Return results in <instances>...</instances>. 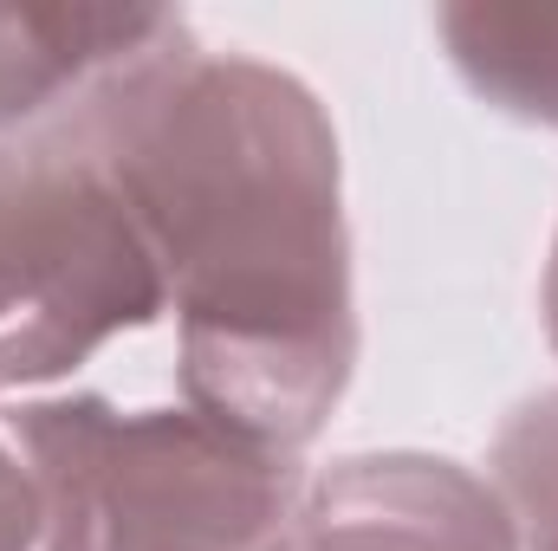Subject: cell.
Returning a JSON list of instances; mask_svg holds the SVG:
<instances>
[{"label":"cell","mask_w":558,"mask_h":551,"mask_svg":"<svg viewBox=\"0 0 558 551\" xmlns=\"http://www.w3.org/2000/svg\"><path fill=\"white\" fill-rule=\"evenodd\" d=\"M39 137L124 188L175 311L182 403L305 454L357 370L344 169L312 85L189 39Z\"/></svg>","instance_id":"cell-1"},{"label":"cell","mask_w":558,"mask_h":551,"mask_svg":"<svg viewBox=\"0 0 558 551\" xmlns=\"http://www.w3.org/2000/svg\"><path fill=\"white\" fill-rule=\"evenodd\" d=\"M39 487V551H292L299 454L215 415L39 396L0 421Z\"/></svg>","instance_id":"cell-2"},{"label":"cell","mask_w":558,"mask_h":551,"mask_svg":"<svg viewBox=\"0 0 558 551\" xmlns=\"http://www.w3.org/2000/svg\"><path fill=\"white\" fill-rule=\"evenodd\" d=\"M169 311L111 169L72 137L0 143V396L85 370Z\"/></svg>","instance_id":"cell-3"},{"label":"cell","mask_w":558,"mask_h":551,"mask_svg":"<svg viewBox=\"0 0 558 551\" xmlns=\"http://www.w3.org/2000/svg\"><path fill=\"white\" fill-rule=\"evenodd\" d=\"M292 551H520L500 487L448 454H344L305 480Z\"/></svg>","instance_id":"cell-4"},{"label":"cell","mask_w":558,"mask_h":551,"mask_svg":"<svg viewBox=\"0 0 558 551\" xmlns=\"http://www.w3.org/2000/svg\"><path fill=\"white\" fill-rule=\"evenodd\" d=\"M175 7H26L0 0V143L39 137L98 105L118 78L189 46Z\"/></svg>","instance_id":"cell-5"},{"label":"cell","mask_w":558,"mask_h":551,"mask_svg":"<svg viewBox=\"0 0 558 551\" xmlns=\"http://www.w3.org/2000/svg\"><path fill=\"white\" fill-rule=\"evenodd\" d=\"M435 33L448 65L487 111L558 131V7L448 0L435 7Z\"/></svg>","instance_id":"cell-6"},{"label":"cell","mask_w":558,"mask_h":551,"mask_svg":"<svg viewBox=\"0 0 558 551\" xmlns=\"http://www.w3.org/2000/svg\"><path fill=\"white\" fill-rule=\"evenodd\" d=\"M487 480L513 513L520 551H558V390L526 396L500 421Z\"/></svg>","instance_id":"cell-7"},{"label":"cell","mask_w":558,"mask_h":551,"mask_svg":"<svg viewBox=\"0 0 558 551\" xmlns=\"http://www.w3.org/2000/svg\"><path fill=\"white\" fill-rule=\"evenodd\" d=\"M46 513H39V487L13 448V434L0 428V551H39Z\"/></svg>","instance_id":"cell-8"},{"label":"cell","mask_w":558,"mask_h":551,"mask_svg":"<svg viewBox=\"0 0 558 551\" xmlns=\"http://www.w3.org/2000/svg\"><path fill=\"white\" fill-rule=\"evenodd\" d=\"M539 311H546V338H553V357H558V234H553V260H546V292H539Z\"/></svg>","instance_id":"cell-9"}]
</instances>
